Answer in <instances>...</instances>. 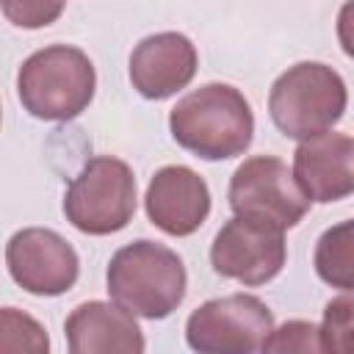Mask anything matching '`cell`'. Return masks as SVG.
<instances>
[{"label":"cell","mask_w":354,"mask_h":354,"mask_svg":"<svg viewBox=\"0 0 354 354\" xmlns=\"http://www.w3.org/2000/svg\"><path fill=\"white\" fill-rule=\"evenodd\" d=\"M171 138L202 160H227L249 149L254 113L243 91L230 83H205L177 100L169 113Z\"/></svg>","instance_id":"6da1fadb"},{"label":"cell","mask_w":354,"mask_h":354,"mask_svg":"<svg viewBox=\"0 0 354 354\" xmlns=\"http://www.w3.org/2000/svg\"><path fill=\"white\" fill-rule=\"evenodd\" d=\"M111 299L127 313L149 321L171 315L188 288V274L177 252L158 241H133L122 246L105 271Z\"/></svg>","instance_id":"7a4b0ae2"},{"label":"cell","mask_w":354,"mask_h":354,"mask_svg":"<svg viewBox=\"0 0 354 354\" xmlns=\"http://www.w3.org/2000/svg\"><path fill=\"white\" fill-rule=\"evenodd\" d=\"M97 88L91 58L72 44H50L30 53L17 72L22 108L41 122H69L80 116Z\"/></svg>","instance_id":"3957f363"},{"label":"cell","mask_w":354,"mask_h":354,"mask_svg":"<svg viewBox=\"0 0 354 354\" xmlns=\"http://www.w3.org/2000/svg\"><path fill=\"white\" fill-rule=\"evenodd\" d=\"M348 105L346 80L321 61L288 66L268 91V113L285 138H313L332 130Z\"/></svg>","instance_id":"277c9868"},{"label":"cell","mask_w":354,"mask_h":354,"mask_svg":"<svg viewBox=\"0 0 354 354\" xmlns=\"http://www.w3.org/2000/svg\"><path fill=\"white\" fill-rule=\"evenodd\" d=\"M136 202L133 169L122 158L94 155L66 185L64 216L86 235H111L130 224Z\"/></svg>","instance_id":"5b68a950"},{"label":"cell","mask_w":354,"mask_h":354,"mask_svg":"<svg viewBox=\"0 0 354 354\" xmlns=\"http://www.w3.org/2000/svg\"><path fill=\"white\" fill-rule=\"evenodd\" d=\"M274 329L268 304L252 293L207 299L185 321V340L199 354H249L263 351Z\"/></svg>","instance_id":"8992f818"},{"label":"cell","mask_w":354,"mask_h":354,"mask_svg":"<svg viewBox=\"0 0 354 354\" xmlns=\"http://www.w3.org/2000/svg\"><path fill=\"white\" fill-rule=\"evenodd\" d=\"M227 199L235 216L260 218L279 230L296 227L310 210V199L301 194L293 171L274 155L246 158L232 171Z\"/></svg>","instance_id":"52a82bcc"},{"label":"cell","mask_w":354,"mask_h":354,"mask_svg":"<svg viewBox=\"0 0 354 354\" xmlns=\"http://www.w3.org/2000/svg\"><path fill=\"white\" fill-rule=\"evenodd\" d=\"M285 260H288L285 230L249 216H232L216 232L210 246L213 271L246 288L271 282L282 271Z\"/></svg>","instance_id":"ba28073f"},{"label":"cell","mask_w":354,"mask_h":354,"mask_svg":"<svg viewBox=\"0 0 354 354\" xmlns=\"http://www.w3.org/2000/svg\"><path fill=\"white\" fill-rule=\"evenodd\" d=\"M6 266L11 279L33 296H61L80 274L75 246L47 227H25L6 243Z\"/></svg>","instance_id":"9c48e42d"},{"label":"cell","mask_w":354,"mask_h":354,"mask_svg":"<svg viewBox=\"0 0 354 354\" xmlns=\"http://www.w3.org/2000/svg\"><path fill=\"white\" fill-rule=\"evenodd\" d=\"M199 66V53L185 33L160 30L141 39L130 53V83L147 100L183 91Z\"/></svg>","instance_id":"30bf717a"},{"label":"cell","mask_w":354,"mask_h":354,"mask_svg":"<svg viewBox=\"0 0 354 354\" xmlns=\"http://www.w3.org/2000/svg\"><path fill=\"white\" fill-rule=\"evenodd\" d=\"M144 210L158 230L185 238L196 232L210 216V188L188 166H163L147 185Z\"/></svg>","instance_id":"8fae6325"},{"label":"cell","mask_w":354,"mask_h":354,"mask_svg":"<svg viewBox=\"0 0 354 354\" xmlns=\"http://www.w3.org/2000/svg\"><path fill=\"white\" fill-rule=\"evenodd\" d=\"M293 180L310 202H340L354 191V141L348 133H321L299 141Z\"/></svg>","instance_id":"7c38bea8"},{"label":"cell","mask_w":354,"mask_h":354,"mask_svg":"<svg viewBox=\"0 0 354 354\" xmlns=\"http://www.w3.org/2000/svg\"><path fill=\"white\" fill-rule=\"evenodd\" d=\"M66 346L72 354H141L144 332L133 313L116 301H83L66 321Z\"/></svg>","instance_id":"4fadbf2b"},{"label":"cell","mask_w":354,"mask_h":354,"mask_svg":"<svg viewBox=\"0 0 354 354\" xmlns=\"http://www.w3.org/2000/svg\"><path fill=\"white\" fill-rule=\"evenodd\" d=\"M313 263H315L318 277L326 285L337 290L354 288V224L351 218L329 227L318 238Z\"/></svg>","instance_id":"5bb4252c"},{"label":"cell","mask_w":354,"mask_h":354,"mask_svg":"<svg viewBox=\"0 0 354 354\" xmlns=\"http://www.w3.org/2000/svg\"><path fill=\"white\" fill-rule=\"evenodd\" d=\"M47 329L17 307H0V354H47Z\"/></svg>","instance_id":"9a60e30c"},{"label":"cell","mask_w":354,"mask_h":354,"mask_svg":"<svg viewBox=\"0 0 354 354\" xmlns=\"http://www.w3.org/2000/svg\"><path fill=\"white\" fill-rule=\"evenodd\" d=\"M351 332H354V301H351L348 290H343V296L332 299L324 310V324L318 326L321 348L335 351V354H348Z\"/></svg>","instance_id":"2e32d148"},{"label":"cell","mask_w":354,"mask_h":354,"mask_svg":"<svg viewBox=\"0 0 354 354\" xmlns=\"http://www.w3.org/2000/svg\"><path fill=\"white\" fill-rule=\"evenodd\" d=\"M263 351L274 354H321V335L318 326L310 321H285L279 329H271Z\"/></svg>","instance_id":"e0dca14e"},{"label":"cell","mask_w":354,"mask_h":354,"mask_svg":"<svg viewBox=\"0 0 354 354\" xmlns=\"http://www.w3.org/2000/svg\"><path fill=\"white\" fill-rule=\"evenodd\" d=\"M66 8V0H0L3 17L25 30H39L53 25Z\"/></svg>","instance_id":"ac0fdd59"}]
</instances>
